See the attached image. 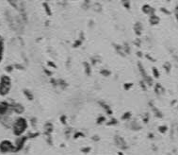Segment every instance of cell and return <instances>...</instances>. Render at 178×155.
I'll use <instances>...</instances> for the list:
<instances>
[{
  "mask_svg": "<svg viewBox=\"0 0 178 155\" xmlns=\"http://www.w3.org/2000/svg\"><path fill=\"white\" fill-rule=\"evenodd\" d=\"M27 128H28L27 120H25V118H23V117L17 118L16 121L13 124V127H12V129H13V133L15 135H18V136L23 134L24 132L27 130Z\"/></svg>",
  "mask_w": 178,
  "mask_h": 155,
  "instance_id": "6da1fadb",
  "label": "cell"
},
{
  "mask_svg": "<svg viewBox=\"0 0 178 155\" xmlns=\"http://www.w3.org/2000/svg\"><path fill=\"white\" fill-rule=\"evenodd\" d=\"M11 87V81L9 77L8 76H2L0 79V96H6L9 94Z\"/></svg>",
  "mask_w": 178,
  "mask_h": 155,
  "instance_id": "7a4b0ae2",
  "label": "cell"
},
{
  "mask_svg": "<svg viewBox=\"0 0 178 155\" xmlns=\"http://www.w3.org/2000/svg\"><path fill=\"white\" fill-rule=\"evenodd\" d=\"M15 148L14 146L12 145V143L9 140H4L0 143V151L3 153H7V152H11L14 151Z\"/></svg>",
  "mask_w": 178,
  "mask_h": 155,
  "instance_id": "3957f363",
  "label": "cell"
},
{
  "mask_svg": "<svg viewBox=\"0 0 178 155\" xmlns=\"http://www.w3.org/2000/svg\"><path fill=\"white\" fill-rule=\"evenodd\" d=\"M8 109H9V105L6 102L0 103V117H2V116H4L7 113Z\"/></svg>",
  "mask_w": 178,
  "mask_h": 155,
  "instance_id": "277c9868",
  "label": "cell"
},
{
  "mask_svg": "<svg viewBox=\"0 0 178 155\" xmlns=\"http://www.w3.org/2000/svg\"><path fill=\"white\" fill-rule=\"evenodd\" d=\"M142 10L146 14H154V12H155V10L152 7H150L149 5H144L142 7Z\"/></svg>",
  "mask_w": 178,
  "mask_h": 155,
  "instance_id": "5b68a950",
  "label": "cell"
},
{
  "mask_svg": "<svg viewBox=\"0 0 178 155\" xmlns=\"http://www.w3.org/2000/svg\"><path fill=\"white\" fill-rule=\"evenodd\" d=\"M158 22H159V18H158L157 16H156V15L153 14V15L150 17V23H151L152 25H156V24H157Z\"/></svg>",
  "mask_w": 178,
  "mask_h": 155,
  "instance_id": "8992f818",
  "label": "cell"
},
{
  "mask_svg": "<svg viewBox=\"0 0 178 155\" xmlns=\"http://www.w3.org/2000/svg\"><path fill=\"white\" fill-rule=\"evenodd\" d=\"M44 7L46 8V11H47V14H51V11L49 10L48 7H47V4H44Z\"/></svg>",
  "mask_w": 178,
  "mask_h": 155,
  "instance_id": "52a82bcc",
  "label": "cell"
},
{
  "mask_svg": "<svg viewBox=\"0 0 178 155\" xmlns=\"http://www.w3.org/2000/svg\"><path fill=\"white\" fill-rule=\"evenodd\" d=\"M2 61V50H0V62Z\"/></svg>",
  "mask_w": 178,
  "mask_h": 155,
  "instance_id": "ba28073f",
  "label": "cell"
}]
</instances>
